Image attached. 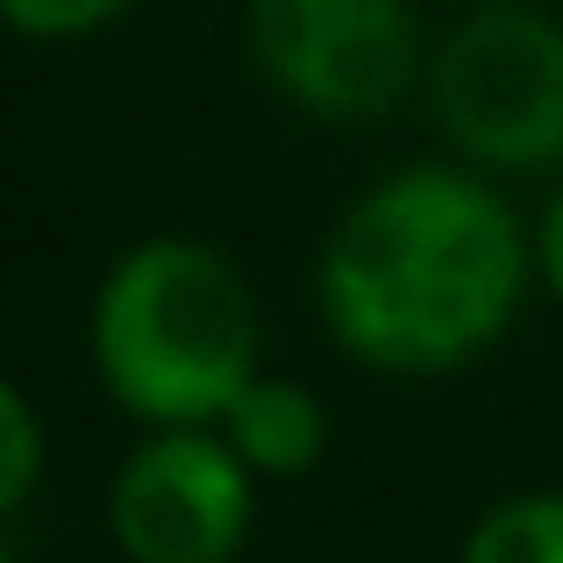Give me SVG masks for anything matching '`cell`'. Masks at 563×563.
Returning a JSON list of instances; mask_svg holds the SVG:
<instances>
[{
    "label": "cell",
    "mask_w": 563,
    "mask_h": 563,
    "mask_svg": "<svg viewBox=\"0 0 563 563\" xmlns=\"http://www.w3.org/2000/svg\"><path fill=\"white\" fill-rule=\"evenodd\" d=\"M536 243L464 165H399L335 214L314 257L329 343L385 378H450L514 329Z\"/></svg>",
    "instance_id": "6da1fadb"
},
{
    "label": "cell",
    "mask_w": 563,
    "mask_h": 563,
    "mask_svg": "<svg viewBox=\"0 0 563 563\" xmlns=\"http://www.w3.org/2000/svg\"><path fill=\"white\" fill-rule=\"evenodd\" d=\"M93 378L143 428H221L257 364V292L200 235H143L86 314Z\"/></svg>",
    "instance_id": "7a4b0ae2"
},
{
    "label": "cell",
    "mask_w": 563,
    "mask_h": 563,
    "mask_svg": "<svg viewBox=\"0 0 563 563\" xmlns=\"http://www.w3.org/2000/svg\"><path fill=\"white\" fill-rule=\"evenodd\" d=\"M428 100H435V122L464 165H563V29L536 8L485 0L428 57Z\"/></svg>",
    "instance_id": "3957f363"
},
{
    "label": "cell",
    "mask_w": 563,
    "mask_h": 563,
    "mask_svg": "<svg viewBox=\"0 0 563 563\" xmlns=\"http://www.w3.org/2000/svg\"><path fill=\"white\" fill-rule=\"evenodd\" d=\"M250 57L314 122H378L421 79V29L407 0H250Z\"/></svg>",
    "instance_id": "277c9868"
},
{
    "label": "cell",
    "mask_w": 563,
    "mask_h": 563,
    "mask_svg": "<svg viewBox=\"0 0 563 563\" xmlns=\"http://www.w3.org/2000/svg\"><path fill=\"white\" fill-rule=\"evenodd\" d=\"M257 478L221 428H151L108 478V536L129 563H235Z\"/></svg>",
    "instance_id": "5b68a950"
},
{
    "label": "cell",
    "mask_w": 563,
    "mask_h": 563,
    "mask_svg": "<svg viewBox=\"0 0 563 563\" xmlns=\"http://www.w3.org/2000/svg\"><path fill=\"white\" fill-rule=\"evenodd\" d=\"M221 435L250 464V478H307L329 456V407L314 385L257 372L221 413Z\"/></svg>",
    "instance_id": "8992f818"
},
{
    "label": "cell",
    "mask_w": 563,
    "mask_h": 563,
    "mask_svg": "<svg viewBox=\"0 0 563 563\" xmlns=\"http://www.w3.org/2000/svg\"><path fill=\"white\" fill-rule=\"evenodd\" d=\"M456 563H563V493H514L471 521Z\"/></svg>",
    "instance_id": "52a82bcc"
},
{
    "label": "cell",
    "mask_w": 563,
    "mask_h": 563,
    "mask_svg": "<svg viewBox=\"0 0 563 563\" xmlns=\"http://www.w3.org/2000/svg\"><path fill=\"white\" fill-rule=\"evenodd\" d=\"M43 485V413L14 378H0V521L22 514Z\"/></svg>",
    "instance_id": "ba28073f"
},
{
    "label": "cell",
    "mask_w": 563,
    "mask_h": 563,
    "mask_svg": "<svg viewBox=\"0 0 563 563\" xmlns=\"http://www.w3.org/2000/svg\"><path fill=\"white\" fill-rule=\"evenodd\" d=\"M136 0H0V29L29 43H79V36H100L114 29Z\"/></svg>",
    "instance_id": "9c48e42d"
},
{
    "label": "cell",
    "mask_w": 563,
    "mask_h": 563,
    "mask_svg": "<svg viewBox=\"0 0 563 563\" xmlns=\"http://www.w3.org/2000/svg\"><path fill=\"white\" fill-rule=\"evenodd\" d=\"M528 243H536V278L550 286V300L563 307V179L550 186V200H542L536 229H528Z\"/></svg>",
    "instance_id": "30bf717a"
},
{
    "label": "cell",
    "mask_w": 563,
    "mask_h": 563,
    "mask_svg": "<svg viewBox=\"0 0 563 563\" xmlns=\"http://www.w3.org/2000/svg\"><path fill=\"white\" fill-rule=\"evenodd\" d=\"M0 563H14V550H8V536H0Z\"/></svg>",
    "instance_id": "8fae6325"
}]
</instances>
